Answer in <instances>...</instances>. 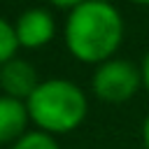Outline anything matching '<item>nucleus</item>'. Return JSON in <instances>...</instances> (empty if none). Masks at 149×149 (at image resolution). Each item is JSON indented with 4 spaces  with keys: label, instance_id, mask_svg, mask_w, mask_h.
I'll use <instances>...</instances> for the list:
<instances>
[{
    "label": "nucleus",
    "instance_id": "nucleus-5",
    "mask_svg": "<svg viewBox=\"0 0 149 149\" xmlns=\"http://www.w3.org/2000/svg\"><path fill=\"white\" fill-rule=\"evenodd\" d=\"M37 84H40L37 70L28 61L12 58L5 65H0V88L9 98H16V100L26 102L33 95V91L37 88Z\"/></svg>",
    "mask_w": 149,
    "mask_h": 149
},
{
    "label": "nucleus",
    "instance_id": "nucleus-4",
    "mask_svg": "<svg viewBox=\"0 0 149 149\" xmlns=\"http://www.w3.org/2000/svg\"><path fill=\"white\" fill-rule=\"evenodd\" d=\"M14 30H16L19 47H23V49H42L44 44H49L54 40L56 21L47 9L30 7L16 19Z\"/></svg>",
    "mask_w": 149,
    "mask_h": 149
},
{
    "label": "nucleus",
    "instance_id": "nucleus-9",
    "mask_svg": "<svg viewBox=\"0 0 149 149\" xmlns=\"http://www.w3.org/2000/svg\"><path fill=\"white\" fill-rule=\"evenodd\" d=\"M51 7H56V9H68V12H72L77 5H81L84 0H47Z\"/></svg>",
    "mask_w": 149,
    "mask_h": 149
},
{
    "label": "nucleus",
    "instance_id": "nucleus-2",
    "mask_svg": "<svg viewBox=\"0 0 149 149\" xmlns=\"http://www.w3.org/2000/svg\"><path fill=\"white\" fill-rule=\"evenodd\" d=\"M26 105L30 121L49 135L72 133L88 114V98L81 86L61 77L40 81Z\"/></svg>",
    "mask_w": 149,
    "mask_h": 149
},
{
    "label": "nucleus",
    "instance_id": "nucleus-8",
    "mask_svg": "<svg viewBox=\"0 0 149 149\" xmlns=\"http://www.w3.org/2000/svg\"><path fill=\"white\" fill-rule=\"evenodd\" d=\"M12 149H61L56 137L44 133V130H33V133H26L23 137H19Z\"/></svg>",
    "mask_w": 149,
    "mask_h": 149
},
{
    "label": "nucleus",
    "instance_id": "nucleus-7",
    "mask_svg": "<svg viewBox=\"0 0 149 149\" xmlns=\"http://www.w3.org/2000/svg\"><path fill=\"white\" fill-rule=\"evenodd\" d=\"M16 49H19V40H16L14 23H9L0 16V65L16 58Z\"/></svg>",
    "mask_w": 149,
    "mask_h": 149
},
{
    "label": "nucleus",
    "instance_id": "nucleus-1",
    "mask_svg": "<svg viewBox=\"0 0 149 149\" xmlns=\"http://www.w3.org/2000/svg\"><path fill=\"white\" fill-rule=\"evenodd\" d=\"M123 33V16L109 0H84L68 12L63 28L68 51L86 65H100L114 58Z\"/></svg>",
    "mask_w": 149,
    "mask_h": 149
},
{
    "label": "nucleus",
    "instance_id": "nucleus-12",
    "mask_svg": "<svg viewBox=\"0 0 149 149\" xmlns=\"http://www.w3.org/2000/svg\"><path fill=\"white\" fill-rule=\"evenodd\" d=\"M128 2H133V5H149V0H128Z\"/></svg>",
    "mask_w": 149,
    "mask_h": 149
},
{
    "label": "nucleus",
    "instance_id": "nucleus-3",
    "mask_svg": "<svg viewBox=\"0 0 149 149\" xmlns=\"http://www.w3.org/2000/svg\"><path fill=\"white\" fill-rule=\"evenodd\" d=\"M93 95L100 102L107 105H123L135 98V93L142 88V72L140 65L128 58H109L100 65H95L91 77Z\"/></svg>",
    "mask_w": 149,
    "mask_h": 149
},
{
    "label": "nucleus",
    "instance_id": "nucleus-10",
    "mask_svg": "<svg viewBox=\"0 0 149 149\" xmlns=\"http://www.w3.org/2000/svg\"><path fill=\"white\" fill-rule=\"evenodd\" d=\"M140 72H142V88H144V91L149 93V51H147V56L142 58Z\"/></svg>",
    "mask_w": 149,
    "mask_h": 149
},
{
    "label": "nucleus",
    "instance_id": "nucleus-11",
    "mask_svg": "<svg viewBox=\"0 0 149 149\" xmlns=\"http://www.w3.org/2000/svg\"><path fill=\"white\" fill-rule=\"evenodd\" d=\"M140 137H142V147H144V149H149V112H147V116H144V121H142Z\"/></svg>",
    "mask_w": 149,
    "mask_h": 149
},
{
    "label": "nucleus",
    "instance_id": "nucleus-6",
    "mask_svg": "<svg viewBox=\"0 0 149 149\" xmlns=\"http://www.w3.org/2000/svg\"><path fill=\"white\" fill-rule=\"evenodd\" d=\"M28 121H30V114L23 100L0 95V144L16 142L19 137H23Z\"/></svg>",
    "mask_w": 149,
    "mask_h": 149
}]
</instances>
